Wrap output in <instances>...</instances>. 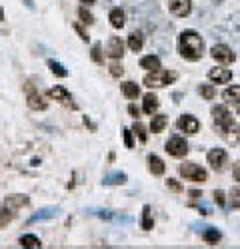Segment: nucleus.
<instances>
[{"mask_svg": "<svg viewBox=\"0 0 240 249\" xmlns=\"http://www.w3.org/2000/svg\"><path fill=\"white\" fill-rule=\"evenodd\" d=\"M178 52L184 60L196 62L204 54V40L196 30H182L178 36Z\"/></svg>", "mask_w": 240, "mask_h": 249, "instance_id": "nucleus-1", "label": "nucleus"}, {"mask_svg": "<svg viewBox=\"0 0 240 249\" xmlns=\"http://www.w3.org/2000/svg\"><path fill=\"white\" fill-rule=\"evenodd\" d=\"M178 78L176 72H168V70H162V68H158V70H152L144 76V86L148 88H164V86H170L174 84Z\"/></svg>", "mask_w": 240, "mask_h": 249, "instance_id": "nucleus-2", "label": "nucleus"}, {"mask_svg": "<svg viewBox=\"0 0 240 249\" xmlns=\"http://www.w3.org/2000/svg\"><path fill=\"white\" fill-rule=\"evenodd\" d=\"M212 118H214V124L220 128L222 134H226V132H230L234 128V118L228 112L226 104H218V106H214L212 108Z\"/></svg>", "mask_w": 240, "mask_h": 249, "instance_id": "nucleus-3", "label": "nucleus"}, {"mask_svg": "<svg viewBox=\"0 0 240 249\" xmlns=\"http://www.w3.org/2000/svg\"><path fill=\"white\" fill-rule=\"evenodd\" d=\"M180 176H182L184 179H190V181H196V183H202L208 179V174L204 168H200L198 163L194 161H184V163H180V168H178Z\"/></svg>", "mask_w": 240, "mask_h": 249, "instance_id": "nucleus-4", "label": "nucleus"}, {"mask_svg": "<svg viewBox=\"0 0 240 249\" xmlns=\"http://www.w3.org/2000/svg\"><path fill=\"white\" fill-rule=\"evenodd\" d=\"M24 90H26V104H28V108L34 110V112H44L48 108V102L42 98V94H40L32 82H26L24 84Z\"/></svg>", "mask_w": 240, "mask_h": 249, "instance_id": "nucleus-5", "label": "nucleus"}, {"mask_svg": "<svg viewBox=\"0 0 240 249\" xmlns=\"http://www.w3.org/2000/svg\"><path fill=\"white\" fill-rule=\"evenodd\" d=\"M172 158H184L188 154V142L182 136H170L164 148Z\"/></svg>", "mask_w": 240, "mask_h": 249, "instance_id": "nucleus-6", "label": "nucleus"}, {"mask_svg": "<svg viewBox=\"0 0 240 249\" xmlns=\"http://www.w3.org/2000/svg\"><path fill=\"white\" fill-rule=\"evenodd\" d=\"M210 56L216 62H220V64H232V62L236 60V54L226 44H214L212 50H210Z\"/></svg>", "mask_w": 240, "mask_h": 249, "instance_id": "nucleus-7", "label": "nucleus"}, {"mask_svg": "<svg viewBox=\"0 0 240 249\" xmlns=\"http://www.w3.org/2000/svg\"><path fill=\"white\" fill-rule=\"evenodd\" d=\"M206 160H208V163H210L212 170L220 172V170H224V165L228 163V154H226V150H222V148H214V150L208 152Z\"/></svg>", "mask_w": 240, "mask_h": 249, "instance_id": "nucleus-8", "label": "nucleus"}, {"mask_svg": "<svg viewBox=\"0 0 240 249\" xmlns=\"http://www.w3.org/2000/svg\"><path fill=\"white\" fill-rule=\"evenodd\" d=\"M48 98H50V100H56L58 104H62V106H66V108L76 110V104L72 102V96H70L68 90L62 88V86H54V88H50V90H48Z\"/></svg>", "mask_w": 240, "mask_h": 249, "instance_id": "nucleus-9", "label": "nucleus"}, {"mask_svg": "<svg viewBox=\"0 0 240 249\" xmlns=\"http://www.w3.org/2000/svg\"><path fill=\"white\" fill-rule=\"evenodd\" d=\"M176 126L180 132H184V134H196L200 130V122L190 116V114H184V116H180L178 122H176Z\"/></svg>", "mask_w": 240, "mask_h": 249, "instance_id": "nucleus-10", "label": "nucleus"}, {"mask_svg": "<svg viewBox=\"0 0 240 249\" xmlns=\"http://www.w3.org/2000/svg\"><path fill=\"white\" fill-rule=\"evenodd\" d=\"M168 10L178 18H186L192 12V0H170Z\"/></svg>", "mask_w": 240, "mask_h": 249, "instance_id": "nucleus-11", "label": "nucleus"}, {"mask_svg": "<svg viewBox=\"0 0 240 249\" xmlns=\"http://www.w3.org/2000/svg\"><path fill=\"white\" fill-rule=\"evenodd\" d=\"M106 56L112 60H120L124 56V42L118 36H112L106 44Z\"/></svg>", "mask_w": 240, "mask_h": 249, "instance_id": "nucleus-12", "label": "nucleus"}, {"mask_svg": "<svg viewBox=\"0 0 240 249\" xmlns=\"http://www.w3.org/2000/svg\"><path fill=\"white\" fill-rule=\"evenodd\" d=\"M208 80H212L214 84H228L232 80V70L228 68H210L208 70Z\"/></svg>", "mask_w": 240, "mask_h": 249, "instance_id": "nucleus-13", "label": "nucleus"}, {"mask_svg": "<svg viewBox=\"0 0 240 249\" xmlns=\"http://www.w3.org/2000/svg\"><path fill=\"white\" fill-rule=\"evenodd\" d=\"M28 197L26 196H20V194H16V196H8L4 201H2V205L4 207H8V210H12V212H18L20 207H24V205H28Z\"/></svg>", "mask_w": 240, "mask_h": 249, "instance_id": "nucleus-14", "label": "nucleus"}, {"mask_svg": "<svg viewBox=\"0 0 240 249\" xmlns=\"http://www.w3.org/2000/svg\"><path fill=\"white\" fill-rule=\"evenodd\" d=\"M108 20H110V26L112 28L120 30V28L126 24V14H124V10H120V8H112L110 14H108Z\"/></svg>", "mask_w": 240, "mask_h": 249, "instance_id": "nucleus-15", "label": "nucleus"}, {"mask_svg": "<svg viewBox=\"0 0 240 249\" xmlns=\"http://www.w3.org/2000/svg\"><path fill=\"white\" fill-rule=\"evenodd\" d=\"M224 104H232V106H240V86H228L222 92Z\"/></svg>", "mask_w": 240, "mask_h": 249, "instance_id": "nucleus-16", "label": "nucleus"}, {"mask_svg": "<svg viewBox=\"0 0 240 249\" xmlns=\"http://www.w3.org/2000/svg\"><path fill=\"white\" fill-rule=\"evenodd\" d=\"M166 126H168V116H164V114H154L152 116V122H150V132L152 134L164 132Z\"/></svg>", "mask_w": 240, "mask_h": 249, "instance_id": "nucleus-17", "label": "nucleus"}, {"mask_svg": "<svg viewBox=\"0 0 240 249\" xmlns=\"http://www.w3.org/2000/svg\"><path fill=\"white\" fill-rule=\"evenodd\" d=\"M148 170H150L152 176H162L164 170H166V165H164V161L160 160L158 156L150 154V156H148Z\"/></svg>", "mask_w": 240, "mask_h": 249, "instance_id": "nucleus-18", "label": "nucleus"}, {"mask_svg": "<svg viewBox=\"0 0 240 249\" xmlns=\"http://www.w3.org/2000/svg\"><path fill=\"white\" fill-rule=\"evenodd\" d=\"M158 106H160V102H158L156 94H152V92H150V94H146V96H144V100H142V110H144V114H148V116L156 114Z\"/></svg>", "mask_w": 240, "mask_h": 249, "instance_id": "nucleus-19", "label": "nucleus"}, {"mask_svg": "<svg viewBox=\"0 0 240 249\" xmlns=\"http://www.w3.org/2000/svg\"><path fill=\"white\" fill-rule=\"evenodd\" d=\"M140 68H144V70L152 72V70L162 68V62H160V58H158V56L148 54V56H144V58H140Z\"/></svg>", "mask_w": 240, "mask_h": 249, "instance_id": "nucleus-20", "label": "nucleus"}, {"mask_svg": "<svg viewBox=\"0 0 240 249\" xmlns=\"http://www.w3.org/2000/svg\"><path fill=\"white\" fill-rule=\"evenodd\" d=\"M126 44H128L130 52H140V50H142V46H144V36H142V32H130Z\"/></svg>", "mask_w": 240, "mask_h": 249, "instance_id": "nucleus-21", "label": "nucleus"}, {"mask_svg": "<svg viewBox=\"0 0 240 249\" xmlns=\"http://www.w3.org/2000/svg\"><path fill=\"white\" fill-rule=\"evenodd\" d=\"M18 243L22 247H26V249H40L42 247V241H40L36 235H22L18 239Z\"/></svg>", "mask_w": 240, "mask_h": 249, "instance_id": "nucleus-22", "label": "nucleus"}, {"mask_svg": "<svg viewBox=\"0 0 240 249\" xmlns=\"http://www.w3.org/2000/svg\"><path fill=\"white\" fill-rule=\"evenodd\" d=\"M120 90H122V94H124L128 100H136V98L140 96V88H138V84H134V82H124Z\"/></svg>", "mask_w": 240, "mask_h": 249, "instance_id": "nucleus-23", "label": "nucleus"}, {"mask_svg": "<svg viewBox=\"0 0 240 249\" xmlns=\"http://www.w3.org/2000/svg\"><path fill=\"white\" fill-rule=\"evenodd\" d=\"M140 225H142V230H146V231H150L154 227V221H152V215H150V205L142 207V219H140Z\"/></svg>", "mask_w": 240, "mask_h": 249, "instance_id": "nucleus-24", "label": "nucleus"}, {"mask_svg": "<svg viewBox=\"0 0 240 249\" xmlns=\"http://www.w3.org/2000/svg\"><path fill=\"white\" fill-rule=\"evenodd\" d=\"M14 215H16V212H12V210H8V207L2 205V210H0V230H2V227H6V225L14 219Z\"/></svg>", "mask_w": 240, "mask_h": 249, "instance_id": "nucleus-25", "label": "nucleus"}, {"mask_svg": "<svg viewBox=\"0 0 240 249\" xmlns=\"http://www.w3.org/2000/svg\"><path fill=\"white\" fill-rule=\"evenodd\" d=\"M90 58L96 64H104V52H102V44H94L90 50Z\"/></svg>", "mask_w": 240, "mask_h": 249, "instance_id": "nucleus-26", "label": "nucleus"}, {"mask_svg": "<svg viewBox=\"0 0 240 249\" xmlns=\"http://www.w3.org/2000/svg\"><path fill=\"white\" fill-rule=\"evenodd\" d=\"M48 66H50V72L54 76H58V78H66L68 76V70H64V66L58 64V62H54V60H48Z\"/></svg>", "mask_w": 240, "mask_h": 249, "instance_id": "nucleus-27", "label": "nucleus"}, {"mask_svg": "<svg viewBox=\"0 0 240 249\" xmlns=\"http://www.w3.org/2000/svg\"><path fill=\"white\" fill-rule=\"evenodd\" d=\"M198 92H200V96H202L204 100H214V96H216V88L212 84H200Z\"/></svg>", "mask_w": 240, "mask_h": 249, "instance_id": "nucleus-28", "label": "nucleus"}, {"mask_svg": "<svg viewBox=\"0 0 240 249\" xmlns=\"http://www.w3.org/2000/svg\"><path fill=\"white\" fill-rule=\"evenodd\" d=\"M202 239H204L206 243H210V245H216V243L220 241V233H218L216 230H206V231L202 233Z\"/></svg>", "mask_w": 240, "mask_h": 249, "instance_id": "nucleus-29", "label": "nucleus"}, {"mask_svg": "<svg viewBox=\"0 0 240 249\" xmlns=\"http://www.w3.org/2000/svg\"><path fill=\"white\" fill-rule=\"evenodd\" d=\"M78 18H80V22L86 24V26L94 22V16H92V14H90V12H88L84 6H82V8H78Z\"/></svg>", "mask_w": 240, "mask_h": 249, "instance_id": "nucleus-30", "label": "nucleus"}, {"mask_svg": "<svg viewBox=\"0 0 240 249\" xmlns=\"http://www.w3.org/2000/svg\"><path fill=\"white\" fill-rule=\"evenodd\" d=\"M228 203L234 207V210H238V207H240V188L230 190V194H228Z\"/></svg>", "mask_w": 240, "mask_h": 249, "instance_id": "nucleus-31", "label": "nucleus"}, {"mask_svg": "<svg viewBox=\"0 0 240 249\" xmlns=\"http://www.w3.org/2000/svg\"><path fill=\"white\" fill-rule=\"evenodd\" d=\"M132 134H136V136H138V140L142 142V143L146 142V128H144L140 122H136L134 126H132Z\"/></svg>", "mask_w": 240, "mask_h": 249, "instance_id": "nucleus-32", "label": "nucleus"}, {"mask_svg": "<svg viewBox=\"0 0 240 249\" xmlns=\"http://www.w3.org/2000/svg\"><path fill=\"white\" fill-rule=\"evenodd\" d=\"M214 201H216L218 205H224V203H226V196H224L222 190H216V192H214Z\"/></svg>", "mask_w": 240, "mask_h": 249, "instance_id": "nucleus-33", "label": "nucleus"}, {"mask_svg": "<svg viewBox=\"0 0 240 249\" xmlns=\"http://www.w3.org/2000/svg\"><path fill=\"white\" fill-rule=\"evenodd\" d=\"M124 143H126V148L132 150L134 148V140H132V130H124Z\"/></svg>", "mask_w": 240, "mask_h": 249, "instance_id": "nucleus-34", "label": "nucleus"}, {"mask_svg": "<svg viewBox=\"0 0 240 249\" xmlns=\"http://www.w3.org/2000/svg\"><path fill=\"white\" fill-rule=\"evenodd\" d=\"M166 188H170L172 192H182V188H180V183H178L176 179H170V178L166 179Z\"/></svg>", "mask_w": 240, "mask_h": 249, "instance_id": "nucleus-35", "label": "nucleus"}, {"mask_svg": "<svg viewBox=\"0 0 240 249\" xmlns=\"http://www.w3.org/2000/svg\"><path fill=\"white\" fill-rule=\"evenodd\" d=\"M110 74H112L114 78H120V76L124 74V70H122V66H116V64H112V66H110Z\"/></svg>", "mask_w": 240, "mask_h": 249, "instance_id": "nucleus-36", "label": "nucleus"}, {"mask_svg": "<svg viewBox=\"0 0 240 249\" xmlns=\"http://www.w3.org/2000/svg\"><path fill=\"white\" fill-rule=\"evenodd\" d=\"M74 30H76V32H78V34H80V38H82V40H84V42H88V34H86V30H84V28H82V26H80V24H78V22H76V24H74Z\"/></svg>", "mask_w": 240, "mask_h": 249, "instance_id": "nucleus-37", "label": "nucleus"}, {"mask_svg": "<svg viewBox=\"0 0 240 249\" xmlns=\"http://www.w3.org/2000/svg\"><path fill=\"white\" fill-rule=\"evenodd\" d=\"M232 176H234V179L240 183V161H236V163H234V168H232Z\"/></svg>", "mask_w": 240, "mask_h": 249, "instance_id": "nucleus-38", "label": "nucleus"}, {"mask_svg": "<svg viewBox=\"0 0 240 249\" xmlns=\"http://www.w3.org/2000/svg\"><path fill=\"white\" fill-rule=\"evenodd\" d=\"M128 112H130L132 118H138V116H140V110L134 106V104H130V106H128Z\"/></svg>", "mask_w": 240, "mask_h": 249, "instance_id": "nucleus-39", "label": "nucleus"}, {"mask_svg": "<svg viewBox=\"0 0 240 249\" xmlns=\"http://www.w3.org/2000/svg\"><path fill=\"white\" fill-rule=\"evenodd\" d=\"M80 2H82V4H94L96 0H80Z\"/></svg>", "mask_w": 240, "mask_h": 249, "instance_id": "nucleus-40", "label": "nucleus"}, {"mask_svg": "<svg viewBox=\"0 0 240 249\" xmlns=\"http://www.w3.org/2000/svg\"><path fill=\"white\" fill-rule=\"evenodd\" d=\"M4 20V10H2V6H0V22Z\"/></svg>", "mask_w": 240, "mask_h": 249, "instance_id": "nucleus-41", "label": "nucleus"}]
</instances>
